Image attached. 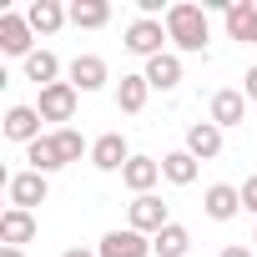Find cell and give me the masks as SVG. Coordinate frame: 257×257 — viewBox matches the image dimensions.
Listing matches in <instances>:
<instances>
[{
    "mask_svg": "<svg viewBox=\"0 0 257 257\" xmlns=\"http://www.w3.org/2000/svg\"><path fill=\"white\" fill-rule=\"evenodd\" d=\"M167 36H172V46L177 51H187V56H207V11L202 6H192V0H177V6H167Z\"/></svg>",
    "mask_w": 257,
    "mask_h": 257,
    "instance_id": "obj_1",
    "label": "cell"
},
{
    "mask_svg": "<svg viewBox=\"0 0 257 257\" xmlns=\"http://www.w3.org/2000/svg\"><path fill=\"white\" fill-rule=\"evenodd\" d=\"M167 41H172V36H167V21H147V16H137L132 26H126V41H121V46L132 51V56H147V61H152V56L167 51Z\"/></svg>",
    "mask_w": 257,
    "mask_h": 257,
    "instance_id": "obj_2",
    "label": "cell"
},
{
    "mask_svg": "<svg viewBox=\"0 0 257 257\" xmlns=\"http://www.w3.org/2000/svg\"><path fill=\"white\" fill-rule=\"evenodd\" d=\"M132 232H142V237H157L162 227H172V207L157 197V192H147V197H137L132 202V222H126Z\"/></svg>",
    "mask_w": 257,
    "mask_h": 257,
    "instance_id": "obj_3",
    "label": "cell"
},
{
    "mask_svg": "<svg viewBox=\"0 0 257 257\" xmlns=\"http://www.w3.org/2000/svg\"><path fill=\"white\" fill-rule=\"evenodd\" d=\"M6 192H11V207H21V212H36L46 197H51V182L41 177V172H16V177H6Z\"/></svg>",
    "mask_w": 257,
    "mask_h": 257,
    "instance_id": "obj_4",
    "label": "cell"
},
{
    "mask_svg": "<svg viewBox=\"0 0 257 257\" xmlns=\"http://www.w3.org/2000/svg\"><path fill=\"white\" fill-rule=\"evenodd\" d=\"M242 116H247V96L237 91V86H222V91H212V106H207V121L212 126H242Z\"/></svg>",
    "mask_w": 257,
    "mask_h": 257,
    "instance_id": "obj_5",
    "label": "cell"
},
{
    "mask_svg": "<svg viewBox=\"0 0 257 257\" xmlns=\"http://www.w3.org/2000/svg\"><path fill=\"white\" fill-rule=\"evenodd\" d=\"M202 212H207L212 222H232V217L242 212V187H232V182H212V187L202 192Z\"/></svg>",
    "mask_w": 257,
    "mask_h": 257,
    "instance_id": "obj_6",
    "label": "cell"
},
{
    "mask_svg": "<svg viewBox=\"0 0 257 257\" xmlns=\"http://www.w3.org/2000/svg\"><path fill=\"white\" fill-rule=\"evenodd\" d=\"M31 41H36V31H31V21L26 16H16V11H6V16H0V51H6V56H36L31 51Z\"/></svg>",
    "mask_w": 257,
    "mask_h": 257,
    "instance_id": "obj_7",
    "label": "cell"
},
{
    "mask_svg": "<svg viewBox=\"0 0 257 257\" xmlns=\"http://www.w3.org/2000/svg\"><path fill=\"white\" fill-rule=\"evenodd\" d=\"M96 252L101 257H152V237H142L132 227H116V232H106L96 242Z\"/></svg>",
    "mask_w": 257,
    "mask_h": 257,
    "instance_id": "obj_8",
    "label": "cell"
},
{
    "mask_svg": "<svg viewBox=\"0 0 257 257\" xmlns=\"http://www.w3.org/2000/svg\"><path fill=\"white\" fill-rule=\"evenodd\" d=\"M126 162H132V147H126L121 132H106V137L91 142V167H96V172H121Z\"/></svg>",
    "mask_w": 257,
    "mask_h": 257,
    "instance_id": "obj_9",
    "label": "cell"
},
{
    "mask_svg": "<svg viewBox=\"0 0 257 257\" xmlns=\"http://www.w3.org/2000/svg\"><path fill=\"white\" fill-rule=\"evenodd\" d=\"M41 111L36 106H11L6 111V121H0V132H6L11 142H21V147H31V142H41Z\"/></svg>",
    "mask_w": 257,
    "mask_h": 257,
    "instance_id": "obj_10",
    "label": "cell"
},
{
    "mask_svg": "<svg viewBox=\"0 0 257 257\" xmlns=\"http://www.w3.org/2000/svg\"><path fill=\"white\" fill-rule=\"evenodd\" d=\"M76 96H81V91H76L71 81H56V86H46V91H41L36 111H41L46 121H71V116H76Z\"/></svg>",
    "mask_w": 257,
    "mask_h": 257,
    "instance_id": "obj_11",
    "label": "cell"
},
{
    "mask_svg": "<svg viewBox=\"0 0 257 257\" xmlns=\"http://www.w3.org/2000/svg\"><path fill=\"white\" fill-rule=\"evenodd\" d=\"M142 76H147L152 91H177V86H182V56H177V51H162V56L147 61Z\"/></svg>",
    "mask_w": 257,
    "mask_h": 257,
    "instance_id": "obj_12",
    "label": "cell"
},
{
    "mask_svg": "<svg viewBox=\"0 0 257 257\" xmlns=\"http://www.w3.org/2000/svg\"><path fill=\"white\" fill-rule=\"evenodd\" d=\"M121 182L132 187L137 197H147V192L162 182V157H132V162L121 167Z\"/></svg>",
    "mask_w": 257,
    "mask_h": 257,
    "instance_id": "obj_13",
    "label": "cell"
},
{
    "mask_svg": "<svg viewBox=\"0 0 257 257\" xmlns=\"http://www.w3.org/2000/svg\"><path fill=\"white\" fill-rule=\"evenodd\" d=\"M187 152H192L197 162L222 157V126H212V121H192V126H187Z\"/></svg>",
    "mask_w": 257,
    "mask_h": 257,
    "instance_id": "obj_14",
    "label": "cell"
},
{
    "mask_svg": "<svg viewBox=\"0 0 257 257\" xmlns=\"http://www.w3.org/2000/svg\"><path fill=\"white\" fill-rule=\"evenodd\" d=\"M26 21H31V31H36V36H56V31L71 21V11L61 6V0H31Z\"/></svg>",
    "mask_w": 257,
    "mask_h": 257,
    "instance_id": "obj_15",
    "label": "cell"
},
{
    "mask_svg": "<svg viewBox=\"0 0 257 257\" xmlns=\"http://www.w3.org/2000/svg\"><path fill=\"white\" fill-rule=\"evenodd\" d=\"M0 237H6V247H26V242H36V212L6 207V212H0Z\"/></svg>",
    "mask_w": 257,
    "mask_h": 257,
    "instance_id": "obj_16",
    "label": "cell"
},
{
    "mask_svg": "<svg viewBox=\"0 0 257 257\" xmlns=\"http://www.w3.org/2000/svg\"><path fill=\"white\" fill-rule=\"evenodd\" d=\"M106 81H111V71H106L101 56H76V61H71V86H76V91H101Z\"/></svg>",
    "mask_w": 257,
    "mask_h": 257,
    "instance_id": "obj_17",
    "label": "cell"
},
{
    "mask_svg": "<svg viewBox=\"0 0 257 257\" xmlns=\"http://www.w3.org/2000/svg\"><path fill=\"white\" fill-rule=\"evenodd\" d=\"M71 26L76 31H101L106 21H111V0H71Z\"/></svg>",
    "mask_w": 257,
    "mask_h": 257,
    "instance_id": "obj_18",
    "label": "cell"
},
{
    "mask_svg": "<svg viewBox=\"0 0 257 257\" xmlns=\"http://www.w3.org/2000/svg\"><path fill=\"white\" fill-rule=\"evenodd\" d=\"M152 252H157V257H192V232H187L182 222H172V227H162V232L152 237Z\"/></svg>",
    "mask_w": 257,
    "mask_h": 257,
    "instance_id": "obj_19",
    "label": "cell"
},
{
    "mask_svg": "<svg viewBox=\"0 0 257 257\" xmlns=\"http://www.w3.org/2000/svg\"><path fill=\"white\" fill-rule=\"evenodd\" d=\"M222 21H227V36L232 41H247L252 21H257V0H227L222 6Z\"/></svg>",
    "mask_w": 257,
    "mask_h": 257,
    "instance_id": "obj_20",
    "label": "cell"
},
{
    "mask_svg": "<svg viewBox=\"0 0 257 257\" xmlns=\"http://www.w3.org/2000/svg\"><path fill=\"white\" fill-rule=\"evenodd\" d=\"M162 177H167L172 187H192V182H197V157H192L187 147H182V152H167V157H162Z\"/></svg>",
    "mask_w": 257,
    "mask_h": 257,
    "instance_id": "obj_21",
    "label": "cell"
},
{
    "mask_svg": "<svg viewBox=\"0 0 257 257\" xmlns=\"http://www.w3.org/2000/svg\"><path fill=\"white\" fill-rule=\"evenodd\" d=\"M147 96H152V86H147L142 71H137V76H121V86H116V106H121L126 116H137V111L147 106Z\"/></svg>",
    "mask_w": 257,
    "mask_h": 257,
    "instance_id": "obj_22",
    "label": "cell"
},
{
    "mask_svg": "<svg viewBox=\"0 0 257 257\" xmlns=\"http://www.w3.org/2000/svg\"><path fill=\"white\" fill-rule=\"evenodd\" d=\"M26 81H36L41 91L56 86V81H61V61H56V51H36V56H26Z\"/></svg>",
    "mask_w": 257,
    "mask_h": 257,
    "instance_id": "obj_23",
    "label": "cell"
},
{
    "mask_svg": "<svg viewBox=\"0 0 257 257\" xmlns=\"http://www.w3.org/2000/svg\"><path fill=\"white\" fill-rule=\"evenodd\" d=\"M26 162H31V172H41V177H51V172H61V167H66V162H61V152H56V137L31 142V147H26Z\"/></svg>",
    "mask_w": 257,
    "mask_h": 257,
    "instance_id": "obj_24",
    "label": "cell"
},
{
    "mask_svg": "<svg viewBox=\"0 0 257 257\" xmlns=\"http://www.w3.org/2000/svg\"><path fill=\"white\" fill-rule=\"evenodd\" d=\"M56 152H61V162L71 167V162H81V157H91V147H86V137L76 132V126H56Z\"/></svg>",
    "mask_w": 257,
    "mask_h": 257,
    "instance_id": "obj_25",
    "label": "cell"
},
{
    "mask_svg": "<svg viewBox=\"0 0 257 257\" xmlns=\"http://www.w3.org/2000/svg\"><path fill=\"white\" fill-rule=\"evenodd\" d=\"M242 212H252V217H257V177H247V182H242Z\"/></svg>",
    "mask_w": 257,
    "mask_h": 257,
    "instance_id": "obj_26",
    "label": "cell"
},
{
    "mask_svg": "<svg viewBox=\"0 0 257 257\" xmlns=\"http://www.w3.org/2000/svg\"><path fill=\"white\" fill-rule=\"evenodd\" d=\"M242 96L257 101V66H247V76H242Z\"/></svg>",
    "mask_w": 257,
    "mask_h": 257,
    "instance_id": "obj_27",
    "label": "cell"
},
{
    "mask_svg": "<svg viewBox=\"0 0 257 257\" xmlns=\"http://www.w3.org/2000/svg\"><path fill=\"white\" fill-rule=\"evenodd\" d=\"M222 257H252V247H242V242H232V247H222Z\"/></svg>",
    "mask_w": 257,
    "mask_h": 257,
    "instance_id": "obj_28",
    "label": "cell"
},
{
    "mask_svg": "<svg viewBox=\"0 0 257 257\" xmlns=\"http://www.w3.org/2000/svg\"><path fill=\"white\" fill-rule=\"evenodd\" d=\"M61 257H101V252H91V247H66Z\"/></svg>",
    "mask_w": 257,
    "mask_h": 257,
    "instance_id": "obj_29",
    "label": "cell"
},
{
    "mask_svg": "<svg viewBox=\"0 0 257 257\" xmlns=\"http://www.w3.org/2000/svg\"><path fill=\"white\" fill-rule=\"evenodd\" d=\"M0 257H26V247H0Z\"/></svg>",
    "mask_w": 257,
    "mask_h": 257,
    "instance_id": "obj_30",
    "label": "cell"
},
{
    "mask_svg": "<svg viewBox=\"0 0 257 257\" xmlns=\"http://www.w3.org/2000/svg\"><path fill=\"white\" fill-rule=\"evenodd\" d=\"M247 46H257V21H252V31H247Z\"/></svg>",
    "mask_w": 257,
    "mask_h": 257,
    "instance_id": "obj_31",
    "label": "cell"
},
{
    "mask_svg": "<svg viewBox=\"0 0 257 257\" xmlns=\"http://www.w3.org/2000/svg\"><path fill=\"white\" fill-rule=\"evenodd\" d=\"M252 242H257V227H252Z\"/></svg>",
    "mask_w": 257,
    "mask_h": 257,
    "instance_id": "obj_32",
    "label": "cell"
},
{
    "mask_svg": "<svg viewBox=\"0 0 257 257\" xmlns=\"http://www.w3.org/2000/svg\"><path fill=\"white\" fill-rule=\"evenodd\" d=\"M192 257H197V252H192Z\"/></svg>",
    "mask_w": 257,
    "mask_h": 257,
    "instance_id": "obj_33",
    "label": "cell"
}]
</instances>
